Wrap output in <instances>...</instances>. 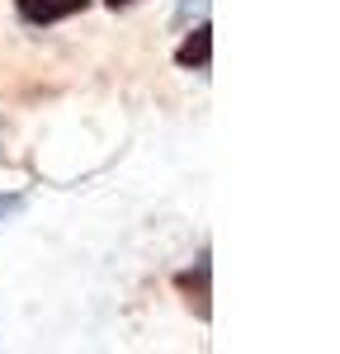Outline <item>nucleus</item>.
<instances>
[{
    "label": "nucleus",
    "instance_id": "obj_1",
    "mask_svg": "<svg viewBox=\"0 0 340 354\" xmlns=\"http://www.w3.org/2000/svg\"><path fill=\"white\" fill-rule=\"evenodd\" d=\"M208 279H213V265H208V255H198L194 270H180L175 274V293L189 302V312H194L198 322H208L213 317V288H208Z\"/></svg>",
    "mask_w": 340,
    "mask_h": 354
},
{
    "label": "nucleus",
    "instance_id": "obj_2",
    "mask_svg": "<svg viewBox=\"0 0 340 354\" xmlns=\"http://www.w3.org/2000/svg\"><path fill=\"white\" fill-rule=\"evenodd\" d=\"M85 10H90V0H15V15L28 28H53L71 15H85Z\"/></svg>",
    "mask_w": 340,
    "mask_h": 354
},
{
    "label": "nucleus",
    "instance_id": "obj_3",
    "mask_svg": "<svg viewBox=\"0 0 340 354\" xmlns=\"http://www.w3.org/2000/svg\"><path fill=\"white\" fill-rule=\"evenodd\" d=\"M175 66H185V71H208L213 66V28H208V19H198L194 33H185V43L175 48Z\"/></svg>",
    "mask_w": 340,
    "mask_h": 354
},
{
    "label": "nucleus",
    "instance_id": "obj_4",
    "mask_svg": "<svg viewBox=\"0 0 340 354\" xmlns=\"http://www.w3.org/2000/svg\"><path fill=\"white\" fill-rule=\"evenodd\" d=\"M194 15H198V19L208 15V0H175V28H189V24H194Z\"/></svg>",
    "mask_w": 340,
    "mask_h": 354
},
{
    "label": "nucleus",
    "instance_id": "obj_5",
    "mask_svg": "<svg viewBox=\"0 0 340 354\" xmlns=\"http://www.w3.org/2000/svg\"><path fill=\"white\" fill-rule=\"evenodd\" d=\"M15 213H24V194H0V222Z\"/></svg>",
    "mask_w": 340,
    "mask_h": 354
},
{
    "label": "nucleus",
    "instance_id": "obj_6",
    "mask_svg": "<svg viewBox=\"0 0 340 354\" xmlns=\"http://www.w3.org/2000/svg\"><path fill=\"white\" fill-rule=\"evenodd\" d=\"M109 10H128V5H138V0H104Z\"/></svg>",
    "mask_w": 340,
    "mask_h": 354
}]
</instances>
